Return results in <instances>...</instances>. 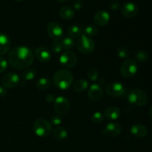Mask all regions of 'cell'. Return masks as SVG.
<instances>
[{"mask_svg":"<svg viewBox=\"0 0 152 152\" xmlns=\"http://www.w3.org/2000/svg\"><path fill=\"white\" fill-rule=\"evenodd\" d=\"M135 60H137V62H140V63H144V62H146L149 59V56H148V53L144 50H139V51L135 53Z\"/></svg>","mask_w":152,"mask_h":152,"instance_id":"obj_27","label":"cell"},{"mask_svg":"<svg viewBox=\"0 0 152 152\" xmlns=\"http://www.w3.org/2000/svg\"><path fill=\"white\" fill-rule=\"evenodd\" d=\"M50 85V82L48 79L45 78V77H42V78H40L38 81L37 82V84H36V86L38 89H40V90H46L49 88Z\"/></svg>","mask_w":152,"mask_h":152,"instance_id":"obj_28","label":"cell"},{"mask_svg":"<svg viewBox=\"0 0 152 152\" xmlns=\"http://www.w3.org/2000/svg\"><path fill=\"white\" fill-rule=\"evenodd\" d=\"M59 65L65 68H71L77 63V56L74 52L67 50L61 54L59 59Z\"/></svg>","mask_w":152,"mask_h":152,"instance_id":"obj_8","label":"cell"},{"mask_svg":"<svg viewBox=\"0 0 152 152\" xmlns=\"http://www.w3.org/2000/svg\"><path fill=\"white\" fill-rule=\"evenodd\" d=\"M105 91L108 96L120 97L126 94V88L120 82H111L105 87Z\"/></svg>","mask_w":152,"mask_h":152,"instance_id":"obj_7","label":"cell"},{"mask_svg":"<svg viewBox=\"0 0 152 152\" xmlns=\"http://www.w3.org/2000/svg\"><path fill=\"white\" fill-rule=\"evenodd\" d=\"M88 83L87 80H84V79L77 80L73 86L74 90L78 93L86 91L88 88Z\"/></svg>","mask_w":152,"mask_h":152,"instance_id":"obj_24","label":"cell"},{"mask_svg":"<svg viewBox=\"0 0 152 152\" xmlns=\"http://www.w3.org/2000/svg\"><path fill=\"white\" fill-rule=\"evenodd\" d=\"M82 27H80L77 25H72L68 28V34L69 37L74 39H78L82 35Z\"/></svg>","mask_w":152,"mask_h":152,"instance_id":"obj_23","label":"cell"},{"mask_svg":"<svg viewBox=\"0 0 152 152\" xmlns=\"http://www.w3.org/2000/svg\"><path fill=\"white\" fill-rule=\"evenodd\" d=\"M37 76V71L34 68H29L24 71L22 74V78L26 81L33 80Z\"/></svg>","mask_w":152,"mask_h":152,"instance_id":"obj_26","label":"cell"},{"mask_svg":"<svg viewBox=\"0 0 152 152\" xmlns=\"http://www.w3.org/2000/svg\"><path fill=\"white\" fill-rule=\"evenodd\" d=\"M50 124L51 126H59L61 123H62V118L61 116L59 115H53L52 116L51 118H50Z\"/></svg>","mask_w":152,"mask_h":152,"instance_id":"obj_33","label":"cell"},{"mask_svg":"<svg viewBox=\"0 0 152 152\" xmlns=\"http://www.w3.org/2000/svg\"><path fill=\"white\" fill-rule=\"evenodd\" d=\"M139 11L137 5L132 1L126 2L122 6L121 13L126 18H132L136 16Z\"/></svg>","mask_w":152,"mask_h":152,"instance_id":"obj_13","label":"cell"},{"mask_svg":"<svg viewBox=\"0 0 152 152\" xmlns=\"http://www.w3.org/2000/svg\"><path fill=\"white\" fill-rule=\"evenodd\" d=\"M77 48L80 53L88 55L93 53L95 49V43L94 40L87 36L82 34L76 42Z\"/></svg>","mask_w":152,"mask_h":152,"instance_id":"obj_4","label":"cell"},{"mask_svg":"<svg viewBox=\"0 0 152 152\" xmlns=\"http://www.w3.org/2000/svg\"><path fill=\"white\" fill-rule=\"evenodd\" d=\"M53 84L60 90H67L71 87L74 82V77L71 71L61 69L56 71L53 77Z\"/></svg>","mask_w":152,"mask_h":152,"instance_id":"obj_2","label":"cell"},{"mask_svg":"<svg viewBox=\"0 0 152 152\" xmlns=\"http://www.w3.org/2000/svg\"><path fill=\"white\" fill-rule=\"evenodd\" d=\"M15 1H23V0H15Z\"/></svg>","mask_w":152,"mask_h":152,"instance_id":"obj_41","label":"cell"},{"mask_svg":"<svg viewBox=\"0 0 152 152\" xmlns=\"http://www.w3.org/2000/svg\"><path fill=\"white\" fill-rule=\"evenodd\" d=\"M33 130L37 136L40 137H45L50 134L52 126L50 123L45 119L40 118L36 120L33 126Z\"/></svg>","mask_w":152,"mask_h":152,"instance_id":"obj_5","label":"cell"},{"mask_svg":"<svg viewBox=\"0 0 152 152\" xmlns=\"http://www.w3.org/2000/svg\"><path fill=\"white\" fill-rule=\"evenodd\" d=\"M104 117L109 120H116L121 115V111L117 106H109L104 111Z\"/></svg>","mask_w":152,"mask_h":152,"instance_id":"obj_18","label":"cell"},{"mask_svg":"<svg viewBox=\"0 0 152 152\" xmlns=\"http://www.w3.org/2000/svg\"><path fill=\"white\" fill-rule=\"evenodd\" d=\"M55 111L59 115H65L70 110V102L65 96H58L54 101Z\"/></svg>","mask_w":152,"mask_h":152,"instance_id":"obj_10","label":"cell"},{"mask_svg":"<svg viewBox=\"0 0 152 152\" xmlns=\"http://www.w3.org/2000/svg\"><path fill=\"white\" fill-rule=\"evenodd\" d=\"M88 96L92 101H99L103 96V90L98 84H93L90 86L88 91Z\"/></svg>","mask_w":152,"mask_h":152,"instance_id":"obj_14","label":"cell"},{"mask_svg":"<svg viewBox=\"0 0 152 152\" xmlns=\"http://www.w3.org/2000/svg\"><path fill=\"white\" fill-rule=\"evenodd\" d=\"M131 133L137 138H143L148 134V129L142 124H135L131 128Z\"/></svg>","mask_w":152,"mask_h":152,"instance_id":"obj_19","label":"cell"},{"mask_svg":"<svg viewBox=\"0 0 152 152\" xmlns=\"http://www.w3.org/2000/svg\"><path fill=\"white\" fill-rule=\"evenodd\" d=\"M122 126L118 123H109L105 126L102 130V134L104 135H107L108 137H115L119 136L122 132Z\"/></svg>","mask_w":152,"mask_h":152,"instance_id":"obj_12","label":"cell"},{"mask_svg":"<svg viewBox=\"0 0 152 152\" xmlns=\"http://www.w3.org/2000/svg\"><path fill=\"white\" fill-rule=\"evenodd\" d=\"M11 42L8 36L0 32V56L4 55L10 50Z\"/></svg>","mask_w":152,"mask_h":152,"instance_id":"obj_17","label":"cell"},{"mask_svg":"<svg viewBox=\"0 0 152 152\" xmlns=\"http://www.w3.org/2000/svg\"><path fill=\"white\" fill-rule=\"evenodd\" d=\"M53 135L55 139L58 140H63L68 137V132L66 129L61 126H57L53 130Z\"/></svg>","mask_w":152,"mask_h":152,"instance_id":"obj_21","label":"cell"},{"mask_svg":"<svg viewBox=\"0 0 152 152\" xmlns=\"http://www.w3.org/2000/svg\"><path fill=\"white\" fill-rule=\"evenodd\" d=\"M51 50L54 53H60L63 50L60 44V42L53 41L51 44Z\"/></svg>","mask_w":152,"mask_h":152,"instance_id":"obj_32","label":"cell"},{"mask_svg":"<svg viewBox=\"0 0 152 152\" xmlns=\"http://www.w3.org/2000/svg\"><path fill=\"white\" fill-rule=\"evenodd\" d=\"M128 100L131 105L137 107H142L148 102L146 94L140 88H134L128 94Z\"/></svg>","mask_w":152,"mask_h":152,"instance_id":"obj_3","label":"cell"},{"mask_svg":"<svg viewBox=\"0 0 152 152\" xmlns=\"http://www.w3.org/2000/svg\"><path fill=\"white\" fill-rule=\"evenodd\" d=\"M56 1H57L58 2H59V3H62V2H63V1H66V0H56Z\"/></svg>","mask_w":152,"mask_h":152,"instance_id":"obj_40","label":"cell"},{"mask_svg":"<svg viewBox=\"0 0 152 152\" xmlns=\"http://www.w3.org/2000/svg\"><path fill=\"white\" fill-rule=\"evenodd\" d=\"M34 54H35L36 58L42 62H48L52 57L51 53H50V50L46 48L43 47V46H40V47L37 48L35 50Z\"/></svg>","mask_w":152,"mask_h":152,"instance_id":"obj_16","label":"cell"},{"mask_svg":"<svg viewBox=\"0 0 152 152\" xmlns=\"http://www.w3.org/2000/svg\"><path fill=\"white\" fill-rule=\"evenodd\" d=\"M138 71L137 62L132 59H127L122 63L120 67V73L125 78H132Z\"/></svg>","mask_w":152,"mask_h":152,"instance_id":"obj_6","label":"cell"},{"mask_svg":"<svg viewBox=\"0 0 152 152\" xmlns=\"http://www.w3.org/2000/svg\"><path fill=\"white\" fill-rule=\"evenodd\" d=\"M1 84L6 89L13 88L20 84V78L15 73H8L1 79Z\"/></svg>","mask_w":152,"mask_h":152,"instance_id":"obj_11","label":"cell"},{"mask_svg":"<svg viewBox=\"0 0 152 152\" xmlns=\"http://www.w3.org/2000/svg\"><path fill=\"white\" fill-rule=\"evenodd\" d=\"M47 32L49 37L53 39V41H59L62 38L64 34L62 26L57 22H51L48 23L47 27Z\"/></svg>","mask_w":152,"mask_h":152,"instance_id":"obj_9","label":"cell"},{"mask_svg":"<svg viewBox=\"0 0 152 152\" xmlns=\"http://www.w3.org/2000/svg\"><path fill=\"white\" fill-rule=\"evenodd\" d=\"M117 53L118 56L121 59H127L129 56V51L128 50L127 48L124 47V46H121V47L118 48L117 50Z\"/></svg>","mask_w":152,"mask_h":152,"instance_id":"obj_29","label":"cell"},{"mask_svg":"<svg viewBox=\"0 0 152 152\" xmlns=\"http://www.w3.org/2000/svg\"><path fill=\"white\" fill-rule=\"evenodd\" d=\"M110 7H111V10H118L120 8V2L117 0H114L111 2L110 4Z\"/></svg>","mask_w":152,"mask_h":152,"instance_id":"obj_35","label":"cell"},{"mask_svg":"<svg viewBox=\"0 0 152 152\" xmlns=\"http://www.w3.org/2000/svg\"><path fill=\"white\" fill-rule=\"evenodd\" d=\"M7 66H8L7 61L3 57L0 56V74L5 72L6 70L7 69Z\"/></svg>","mask_w":152,"mask_h":152,"instance_id":"obj_34","label":"cell"},{"mask_svg":"<svg viewBox=\"0 0 152 152\" xmlns=\"http://www.w3.org/2000/svg\"><path fill=\"white\" fill-rule=\"evenodd\" d=\"M60 44L62 45V48L63 50H69L74 48L75 42H74V39L69 37H64L62 40L60 41Z\"/></svg>","mask_w":152,"mask_h":152,"instance_id":"obj_25","label":"cell"},{"mask_svg":"<svg viewBox=\"0 0 152 152\" xmlns=\"http://www.w3.org/2000/svg\"><path fill=\"white\" fill-rule=\"evenodd\" d=\"M59 15H60L62 19H65V20H70L75 15V11L70 6H63L59 10Z\"/></svg>","mask_w":152,"mask_h":152,"instance_id":"obj_20","label":"cell"},{"mask_svg":"<svg viewBox=\"0 0 152 152\" xmlns=\"http://www.w3.org/2000/svg\"><path fill=\"white\" fill-rule=\"evenodd\" d=\"M87 76L91 81L94 82L96 81L98 79V77H99V72H98L97 70L95 69V68H90V69L88 70Z\"/></svg>","mask_w":152,"mask_h":152,"instance_id":"obj_30","label":"cell"},{"mask_svg":"<svg viewBox=\"0 0 152 152\" xmlns=\"http://www.w3.org/2000/svg\"><path fill=\"white\" fill-rule=\"evenodd\" d=\"M7 62L14 69H26L34 62V53L26 46H17L8 53Z\"/></svg>","mask_w":152,"mask_h":152,"instance_id":"obj_1","label":"cell"},{"mask_svg":"<svg viewBox=\"0 0 152 152\" xmlns=\"http://www.w3.org/2000/svg\"><path fill=\"white\" fill-rule=\"evenodd\" d=\"M110 19H111V16H110L109 13L104 10H101L96 12L94 17L95 24L102 27L108 25V22H110Z\"/></svg>","mask_w":152,"mask_h":152,"instance_id":"obj_15","label":"cell"},{"mask_svg":"<svg viewBox=\"0 0 152 152\" xmlns=\"http://www.w3.org/2000/svg\"><path fill=\"white\" fill-rule=\"evenodd\" d=\"M74 7L76 10H80L83 7V1L82 0H75L74 3Z\"/></svg>","mask_w":152,"mask_h":152,"instance_id":"obj_36","label":"cell"},{"mask_svg":"<svg viewBox=\"0 0 152 152\" xmlns=\"http://www.w3.org/2000/svg\"><path fill=\"white\" fill-rule=\"evenodd\" d=\"M149 115H150V117H151L152 118V105H151V108H150V109H149Z\"/></svg>","mask_w":152,"mask_h":152,"instance_id":"obj_39","label":"cell"},{"mask_svg":"<svg viewBox=\"0 0 152 152\" xmlns=\"http://www.w3.org/2000/svg\"><path fill=\"white\" fill-rule=\"evenodd\" d=\"M7 94V90L4 86H0V96H4Z\"/></svg>","mask_w":152,"mask_h":152,"instance_id":"obj_38","label":"cell"},{"mask_svg":"<svg viewBox=\"0 0 152 152\" xmlns=\"http://www.w3.org/2000/svg\"><path fill=\"white\" fill-rule=\"evenodd\" d=\"M82 32L83 33L84 35L91 38V37L97 35L99 31H98L97 27L95 26V25H86V26H82Z\"/></svg>","mask_w":152,"mask_h":152,"instance_id":"obj_22","label":"cell"},{"mask_svg":"<svg viewBox=\"0 0 152 152\" xmlns=\"http://www.w3.org/2000/svg\"><path fill=\"white\" fill-rule=\"evenodd\" d=\"M104 115L100 111H96L91 116V121L94 123H99L104 120Z\"/></svg>","mask_w":152,"mask_h":152,"instance_id":"obj_31","label":"cell"},{"mask_svg":"<svg viewBox=\"0 0 152 152\" xmlns=\"http://www.w3.org/2000/svg\"><path fill=\"white\" fill-rule=\"evenodd\" d=\"M55 99H56V98H55L54 96H53V94H48L46 95V96H45L46 102H48V103H52V102H54Z\"/></svg>","mask_w":152,"mask_h":152,"instance_id":"obj_37","label":"cell"}]
</instances>
